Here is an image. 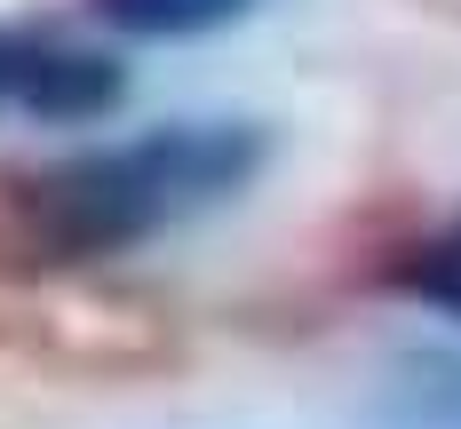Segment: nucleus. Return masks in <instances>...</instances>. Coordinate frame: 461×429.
<instances>
[{"mask_svg":"<svg viewBox=\"0 0 461 429\" xmlns=\"http://www.w3.org/2000/svg\"><path fill=\"white\" fill-rule=\"evenodd\" d=\"M271 128L255 120H167L112 143L0 167V279L41 286L120 263L151 238L230 207L263 175Z\"/></svg>","mask_w":461,"mask_h":429,"instance_id":"nucleus-1","label":"nucleus"},{"mask_svg":"<svg viewBox=\"0 0 461 429\" xmlns=\"http://www.w3.org/2000/svg\"><path fill=\"white\" fill-rule=\"evenodd\" d=\"M120 95H128V72L104 48L41 24H0V120L80 128V120H104Z\"/></svg>","mask_w":461,"mask_h":429,"instance_id":"nucleus-2","label":"nucleus"},{"mask_svg":"<svg viewBox=\"0 0 461 429\" xmlns=\"http://www.w3.org/2000/svg\"><path fill=\"white\" fill-rule=\"evenodd\" d=\"M374 279L390 286V294H406V302H421V310L461 318V207H454V215H438L429 231L382 246Z\"/></svg>","mask_w":461,"mask_h":429,"instance_id":"nucleus-3","label":"nucleus"},{"mask_svg":"<svg viewBox=\"0 0 461 429\" xmlns=\"http://www.w3.org/2000/svg\"><path fill=\"white\" fill-rule=\"evenodd\" d=\"M255 0H88L95 24L128 32V40H199V32H223L239 24Z\"/></svg>","mask_w":461,"mask_h":429,"instance_id":"nucleus-4","label":"nucleus"},{"mask_svg":"<svg viewBox=\"0 0 461 429\" xmlns=\"http://www.w3.org/2000/svg\"><path fill=\"white\" fill-rule=\"evenodd\" d=\"M421 374V398L446 414V422H461V358H429V366H414Z\"/></svg>","mask_w":461,"mask_h":429,"instance_id":"nucleus-5","label":"nucleus"},{"mask_svg":"<svg viewBox=\"0 0 461 429\" xmlns=\"http://www.w3.org/2000/svg\"><path fill=\"white\" fill-rule=\"evenodd\" d=\"M421 8H438V16H461V0H421Z\"/></svg>","mask_w":461,"mask_h":429,"instance_id":"nucleus-6","label":"nucleus"}]
</instances>
